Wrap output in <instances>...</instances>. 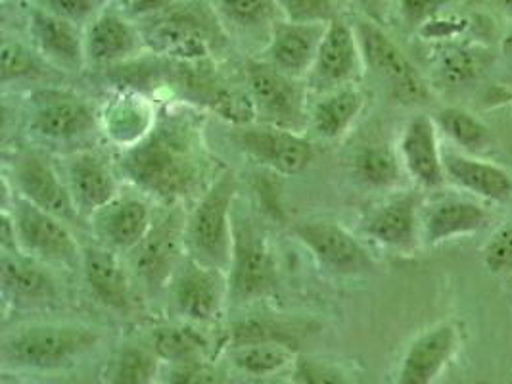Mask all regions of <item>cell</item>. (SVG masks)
I'll use <instances>...</instances> for the list:
<instances>
[{
    "instance_id": "19",
    "label": "cell",
    "mask_w": 512,
    "mask_h": 384,
    "mask_svg": "<svg viewBox=\"0 0 512 384\" xmlns=\"http://www.w3.org/2000/svg\"><path fill=\"white\" fill-rule=\"evenodd\" d=\"M146 47L139 25L116 10H102L85 29L87 62L96 66H121L140 58Z\"/></svg>"
},
{
    "instance_id": "46",
    "label": "cell",
    "mask_w": 512,
    "mask_h": 384,
    "mask_svg": "<svg viewBox=\"0 0 512 384\" xmlns=\"http://www.w3.org/2000/svg\"><path fill=\"white\" fill-rule=\"evenodd\" d=\"M351 2L357 4L376 24H380L384 20L388 0H351Z\"/></svg>"
},
{
    "instance_id": "51",
    "label": "cell",
    "mask_w": 512,
    "mask_h": 384,
    "mask_svg": "<svg viewBox=\"0 0 512 384\" xmlns=\"http://www.w3.org/2000/svg\"><path fill=\"white\" fill-rule=\"evenodd\" d=\"M296 384H298V383H296Z\"/></svg>"
},
{
    "instance_id": "50",
    "label": "cell",
    "mask_w": 512,
    "mask_h": 384,
    "mask_svg": "<svg viewBox=\"0 0 512 384\" xmlns=\"http://www.w3.org/2000/svg\"><path fill=\"white\" fill-rule=\"evenodd\" d=\"M4 2H8V0H4Z\"/></svg>"
},
{
    "instance_id": "12",
    "label": "cell",
    "mask_w": 512,
    "mask_h": 384,
    "mask_svg": "<svg viewBox=\"0 0 512 384\" xmlns=\"http://www.w3.org/2000/svg\"><path fill=\"white\" fill-rule=\"evenodd\" d=\"M100 127L93 104L64 89H41L29 96V129L43 141L73 143Z\"/></svg>"
},
{
    "instance_id": "10",
    "label": "cell",
    "mask_w": 512,
    "mask_h": 384,
    "mask_svg": "<svg viewBox=\"0 0 512 384\" xmlns=\"http://www.w3.org/2000/svg\"><path fill=\"white\" fill-rule=\"evenodd\" d=\"M292 233L311 252L315 262L332 275L363 277L376 269L365 244L332 219L315 217L296 221Z\"/></svg>"
},
{
    "instance_id": "36",
    "label": "cell",
    "mask_w": 512,
    "mask_h": 384,
    "mask_svg": "<svg viewBox=\"0 0 512 384\" xmlns=\"http://www.w3.org/2000/svg\"><path fill=\"white\" fill-rule=\"evenodd\" d=\"M160 369V356L139 346L125 348L116 361L112 384H152Z\"/></svg>"
},
{
    "instance_id": "35",
    "label": "cell",
    "mask_w": 512,
    "mask_h": 384,
    "mask_svg": "<svg viewBox=\"0 0 512 384\" xmlns=\"http://www.w3.org/2000/svg\"><path fill=\"white\" fill-rule=\"evenodd\" d=\"M261 342H279L286 346H296L298 331L292 323H284L269 317H250L238 321L231 331L233 348L261 344Z\"/></svg>"
},
{
    "instance_id": "42",
    "label": "cell",
    "mask_w": 512,
    "mask_h": 384,
    "mask_svg": "<svg viewBox=\"0 0 512 384\" xmlns=\"http://www.w3.org/2000/svg\"><path fill=\"white\" fill-rule=\"evenodd\" d=\"M41 8L71 24H91L106 0H39Z\"/></svg>"
},
{
    "instance_id": "48",
    "label": "cell",
    "mask_w": 512,
    "mask_h": 384,
    "mask_svg": "<svg viewBox=\"0 0 512 384\" xmlns=\"http://www.w3.org/2000/svg\"><path fill=\"white\" fill-rule=\"evenodd\" d=\"M505 10H509V12H512V0H497Z\"/></svg>"
},
{
    "instance_id": "2",
    "label": "cell",
    "mask_w": 512,
    "mask_h": 384,
    "mask_svg": "<svg viewBox=\"0 0 512 384\" xmlns=\"http://www.w3.org/2000/svg\"><path fill=\"white\" fill-rule=\"evenodd\" d=\"M236 194V173L223 169L196 200L185 227L188 256L225 273L233 260Z\"/></svg>"
},
{
    "instance_id": "21",
    "label": "cell",
    "mask_w": 512,
    "mask_h": 384,
    "mask_svg": "<svg viewBox=\"0 0 512 384\" xmlns=\"http://www.w3.org/2000/svg\"><path fill=\"white\" fill-rule=\"evenodd\" d=\"M326 25L275 22L271 25L265 62L288 77L305 81L323 43Z\"/></svg>"
},
{
    "instance_id": "1",
    "label": "cell",
    "mask_w": 512,
    "mask_h": 384,
    "mask_svg": "<svg viewBox=\"0 0 512 384\" xmlns=\"http://www.w3.org/2000/svg\"><path fill=\"white\" fill-rule=\"evenodd\" d=\"M117 171L150 200L179 206L211 183H206L210 158L202 129L185 112H160L144 139L121 150Z\"/></svg>"
},
{
    "instance_id": "4",
    "label": "cell",
    "mask_w": 512,
    "mask_h": 384,
    "mask_svg": "<svg viewBox=\"0 0 512 384\" xmlns=\"http://www.w3.org/2000/svg\"><path fill=\"white\" fill-rule=\"evenodd\" d=\"M2 187V210H8L14 219L20 254L45 265L81 269L83 248L73 237L70 225L22 198L6 177Z\"/></svg>"
},
{
    "instance_id": "31",
    "label": "cell",
    "mask_w": 512,
    "mask_h": 384,
    "mask_svg": "<svg viewBox=\"0 0 512 384\" xmlns=\"http://www.w3.org/2000/svg\"><path fill=\"white\" fill-rule=\"evenodd\" d=\"M154 352L160 360L171 361L175 365L200 361L206 358L208 340L192 325H167L156 329L152 335Z\"/></svg>"
},
{
    "instance_id": "14",
    "label": "cell",
    "mask_w": 512,
    "mask_h": 384,
    "mask_svg": "<svg viewBox=\"0 0 512 384\" xmlns=\"http://www.w3.org/2000/svg\"><path fill=\"white\" fill-rule=\"evenodd\" d=\"M363 70L365 64L355 27L344 18L336 16L326 25L325 37L313 62V68L305 77V87L307 91L323 95L357 83Z\"/></svg>"
},
{
    "instance_id": "24",
    "label": "cell",
    "mask_w": 512,
    "mask_h": 384,
    "mask_svg": "<svg viewBox=\"0 0 512 384\" xmlns=\"http://www.w3.org/2000/svg\"><path fill=\"white\" fill-rule=\"evenodd\" d=\"M457 344L459 335L451 323L436 325L417 336L401 360L396 384L436 383L443 367L453 358Z\"/></svg>"
},
{
    "instance_id": "41",
    "label": "cell",
    "mask_w": 512,
    "mask_h": 384,
    "mask_svg": "<svg viewBox=\"0 0 512 384\" xmlns=\"http://www.w3.org/2000/svg\"><path fill=\"white\" fill-rule=\"evenodd\" d=\"M484 265L493 275L512 273V221L493 233L484 248Z\"/></svg>"
},
{
    "instance_id": "49",
    "label": "cell",
    "mask_w": 512,
    "mask_h": 384,
    "mask_svg": "<svg viewBox=\"0 0 512 384\" xmlns=\"http://www.w3.org/2000/svg\"><path fill=\"white\" fill-rule=\"evenodd\" d=\"M106 2H121V0H106ZM129 2V0H127Z\"/></svg>"
},
{
    "instance_id": "44",
    "label": "cell",
    "mask_w": 512,
    "mask_h": 384,
    "mask_svg": "<svg viewBox=\"0 0 512 384\" xmlns=\"http://www.w3.org/2000/svg\"><path fill=\"white\" fill-rule=\"evenodd\" d=\"M449 0H399L401 18L411 29L430 24Z\"/></svg>"
},
{
    "instance_id": "38",
    "label": "cell",
    "mask_w": 512,
    "mask_h": 384,
    "mask_svg": "<svg viewBox=\"0 0 512 384\" xmlns=\"http://www.w3.org/2000/svg\"><path fill=\"white\" fill-rule=\"evenodd\" d=\"M484 70V56L466 50V48H457L445 54L440 66V75L443 81L451 87H465L474 83L480 73Z\"/></svg>"
},
{
    "instance_id": "8",
    "label": "cell",
    "mask_w": 512,
    "mask_h": 384,
    "mask_svg": "<svg viewBox=\"0 0 512 384\" xmlns=\"http://www.w3.org/2000/svg\"><path fill=\"white\" fill-rule=\"evenodd\" d=\"M229 275V300L250 304L269 298L279 285L273 248L263 231L246 217L234 216L233 260Z\"/></svg>"
},
{
    "instance_id": "22",
    "label": "cell",
    "mask_w": 512,
    "mask_h": 384,
    "mask_svg": "<svg viewBox=\"0 0 512 384\" xmlns=\"http://www.w3.org/2000/svg\"><path fill=\"white\" fill-rule=\"evenodd\" d=\"M81 271L94 298L110 310L127 312L133 306V281L119 252L104 244L83 248Z\"/></svg>"
},
{
    "instance_id": "27",
    "label": "cell",
    "mask_w": 512,
    "mask_h": 384,
    "mask_svg": "<svg viewBox=\"0 0 512 384\" xmlns=\"http://www.w3.org/2000/svg\"><path fill=\"white\" fill-rule=\"evenodd\" d=\"M365 110V93L357 83L323 93L309 110V129L325 141L348 135Z\"/></svg>"
},
{
    "instance_id": "47",
    "label": "cell",
    "mask_w": 512,
    "mask_h": 384,
    "mask_svg": "<svg viewBox=\"0 0 512 384\" xmlns=\"http://www.w3.org/2000/svg\"><path fill=\"white\" fill-rule=\"evenodd\" d=\"M503 52L512 58V29L509 31V35L503 39Z\"/></svg>"
},
{
    "instance_id": "11",
    "label": "cell",
    "mask_w": 512,
    "mask_h": 384,
    "mask_svg": "<svg viewBox=\"0 0 512 384\" xmlns=\"http://www.w3.org/2000/svg\"><path fill=\"white\" fill-rule=\"evenodd\" d=\"M229 139L259 166L288 177L300 175L315 160L313 143L303 133L282 127L257 121L233 125Z\"/></svg>"
},
{
    "instance_id": "23",
    "label": "cell",
    "mask_w": 512,
    "mask_h": 384,
    "mask_svg": "<svg viewBox=\"0 0 512 384\" xmlns=\"http://www.w3.org/2000/svg\"><path fill=\"white\" fill-rule=\"evenodd\" d=\"M29 31L35 50L47 60L66 72H81L87 64L85 33L81 25L71 24L43 8H37L29 18Z\"/></svg>"
},
{
    "instance_id": "13",
    "label": "cell",
    "mask_w": 512,
    "mask_h": 384,
    "mask_svg": "<svg viewBox=\"0 0 512 384\" xmlns=\"http://www.w3.org/2000/svg\"><path fill=\"white\" fill-rule=\"evenodd\" d=\"M12 187L22 198L45 210L52 216L60 217L68 225H79L75 202L71 198L66 177L54 166V162L41 150H24L14 158L10 169Z\"/></svg>"
},
{
    "instance_id": "39",
    "label": "cell",
    "mask_w": 512,
    "mask_h": 384,
    "mask_svg": "<svg viewBox=\"0 0 512 384\" xmlns=\"http://www.w3.org/2000/svg\"><path fill=\"white\" fill-rule=\"evenodd\" d=\"M286 22L294 24H328L336 14V0H277Z\"/></svg>"
},
{
    "instance_id": "28",
    "label": "cell",
    "mask_w": 512,
    "mask_h": 384,
    "mask_svg": "<svg viewBox=\"0 0 512 384\" xmlns=\"http://www.w3.org/2000/svg\"><path fill=\"white\" fill-rule=\"evenodd\" d=\"M445 177L461 189L493 202H507L512 196V177L499 166L472 156L443 152Z\"/></svg>"
},
{
    "instance_id": "43",
    "label": "cell",
    "mask_w": 512,
    "mask_h": 384,
    "mask_svg": "<svg viewBox=\"0 0 512 384\" xmlns=\"http://www.w3.org/2000/svg\"><path fill=\"white\" fill-rule=\"evenodd\" d=\"M171 384H225V375L204 360L175 365Z\"/></svg>"
},
{
    "instance_id": "6",
    "label": "cell",
    "mask_w": 512,
    "mask_h": 384,
    "mask_svg": "<svg viewBox=\"0 0 512 384\" xmlns=\"http://www.w3.org/2000/svg\"><path fill=\"white\" fill-rule=\"evenodd\" d=\"M246 93L252 102L254 121L303 133L309 127L307 87L265 60L246 62Z\"/></svg>"
},
{
    "instance_id": "9",
    "label": "cell",
    "mask_w": 512,
    "mask_h": 384,
    "mask_svg": "<svg viewBox=\"0 0 512 384\" xmlns=\"http://www.w3.org/2000/svg\"><path fill=\"white\" fill-rule=\"evenodd\" d=\"M185 227L187 216L179 206H163V212H156L148 235L129 254L135 277L150 292L169 287L175 271L187 258Z\"/></svg>"
},
{
    "instance_id": "26",
    "label": "cell",
    "mask_w": 512,
    "mask_h": 384,
    "mask_svg": "<svg viewBox=\"0 0 512 384\" xmlns=\"http://www.w3.org/2000/svg\"><path fill=\"white\" fill-rule=\"evenodd\" d=\"M489 214L478 202L465 198H443L422 216V240L430 246L472 235L488 225Z\"/></svg>"
},
{
    "instance_id": "7",
    "label": "cell",
    "mask_w": 512,
    "mask_h": 384,
    "mask_svg": "<svg viewBox=\"0 0 512 384\" xmlns=\"http://www.w3.org/2000/svg\"><path fill=\"white\" fill-rule=\"evenodd\" d=\"M353 27L359 39L365 70H369L374 79L386 87L388 95L405 106L426 104L430 100L428 85L390 35H386L373 20H361Z\"/></svg>"
},
{
    "instance_id": "18",
    "label": "cell",
    "mask_w": 512,
    "mask_h": 384,
    "mask_svg": "<svg viewBox=\"0 0 512 384\" xmlns=\"http://www.w3.org/2000/svg\"><path fill=\"white\" fill-rule=\"evenodd\" d=\"M363 233L384 248L413 252L422 239L419 196L401 192L388 198L365 219Z\"/></svg>"
},
{
    "instance_id": "29",
    "label": "cell",
    "mask_w": 512,
    "mask_h": 384,
    "mask_svg": "<svg viewBox=\"0 0 512 384\" xmlns=\"http://www.w3.org/2000/svg\"><path fill=\"white\" fill-rule=\"evenodd\" d=\"M2 292L6 300L35 304L58 296V288L45 264L25 254H2L0 262Z\"/></svg>"
},
{
    "instance_id": "32",
    "label": "cell",
    "mask_w": 512,
    "mask_h": 384,
    "mask_svg": "<svg viewBox=\"0 0 512 384\" xmlns=\"http://www.w3.org/2000/svg\"><path fill=\"white\" fill-rule=\"evenodd\" d=\"M434 121L438 125V131H442L451 143L457 144L468 154H480L493 143V135L488 125L463 108H442L434 116Z\"/></svg>"
},
{
    "instance_id": "15",
    "label": "cell",
    "mask_w": 512,
    "mask_h": 384,
    "mask_svg": "<svg viewBox=\"0 0 512 384\" xmlns=\"http://www.w3.org/2000/svg\"><path fill=\"white\" fill-rule=\"evenodd\" d=\"M167 288L175 310L185 319L192 323H210L221 315L229 300V275L221 269L200 264L187 254Z\"/></svg>"
},
{
    "instance_id": "16",
    "label": "cell",
    "mask_w": 512,
    "mask_h": 384,
    "mask_svg": "<svg viewBox=\"0 0 512 384\" xmlns=\"http://www.w3.org/2000/svg\"><path fill=\"white\" fill-rule=\"evenodd\" d=\"M154 217L156 210L148 196L119 192L89 221L100 244L119 254H131L148 235Z\"/></svg>"
},
{
    "instance_id": "20",
    "label": "cell",
    "mask_w": 512,
    "mask_h": 384,
    "mask_svg": "<svg viewBox=\"0 0 512 384\" xmlns=\"http://www.w3.org/2000/svg\"><path fill=\"white\" fill-rule=\"evenodd\" d=\"M397 154L405 173L422 189H440L445 183L443 152L434 118L419 114L407 121Z\"/></svg>"
},
{
    "instance_id": "40",
    "label": "cell",
    "mask_w": 512,
    "mask_h": 384,
    "mask_svg": "<svg viewBox=\"0 0 512 384\" xmlns=\"http://www.w3.org/2000/svg\"><path fill=\"white\" fill-rule=\"evenodd\" d=\"M294 381L298 384H351L338 365L319 358H296Z\"/></svg>"
},
{
    "instance_id": "25",
    "label": "cell",
    "mask_w": 512,
    "mask_h": 384,
    "mask_svg": "<svg viewBox=\"0 0 512 384\" xmlns=\"http://www.w3.org/2000/svg\"><path fill=\"white\" fill-rule=\"evenodd\" d=\"M156 108L152 102L137 89H121L106 102L100 116V125L104 133L121 150L139 143L144 139L158 120Z\"/></svg>"
},
{
    "instance_id": "34",
    "label": "cell",
    "mask_w": 512,
    "mask_h": 384,
    "mask_svg": "<svg viewBox=\"0 0 512 384\" xmlns=\"http://www.w3.org/2000/svg\"><path fill=\"white\" fill-rule=\"evenodd\" d=\"M47 60L33 48L20 41L4 39L0 48V81L2 85L18 83L24 79H37L47 70Z\"/></svg>"
},
{
    "instance_id": "17",
    "label": "cell",
    "mask_w": 512,
    "mask_h": 384,
    "mask_svg": "<svg viewBox=\"0 0 512 384\" xmlns=\"http://www.w3.org/2000/svg\"><path fill=\"white\" fill-rule=\"evenodd\" d=\"M64 175L75 208L83 219H91L121 192L116 171L104 156L93 150H79L68 156Z\"/></svg>"
},
{
    "instance_id": "45",
    "label": "cell",
    "mask_w": 512,
    "mask_h": 384,
    "mask_svg": "<svg viewBox=\"0 0 512 384\" xmlns=\"http://www.w3.org/2000/svg\"><path fill=\"white\" fill-rule=\"evenodd\" d=\"M185 0H129V14L135 18H152Z\"/></svg>"
},
{
    "instance_id": "33",
    "label": "cell",
    "mask_w": 512,
    "mask_h": 384,
    "mask_svg": "<svg viewBox=\"0 0 512 384\" xmlns=\"http://www.w3.org/2000/svg\"><path fill=\"white\" fill-rule=\"evenodd\" d=\"M233 363L242 373L265 377L273 375L280 369L288 367L296 361L294 348L279 344V342H261V344H248L233 348Z\"/></svg>"
},
{
    "instance_id": "37",
    "label": "cell",
    "mask_w": 512,
    "mask_h": 384,
    "mask_svg": "<svg viewBox=\"0 0 512 384\" xmlns=\"http://www.w3.org/2000/svg\"><path fill=\"white\" fill-rule=\"evenodd\" d=\"M277 0H219V14L234 27L252 31L261 25H275Z\"/></svg>"
},
{
    "instance_id": "3",
    "label": "cell",
    "mask_w": 512,
    "mask_h": 384,
    "mask_svg": "<svg viewBox=\"0 0 512 384\" xmlns=\"http://www.w3.org/2000/svg\"><path fill=\"white\" fill-rule=\"evenodd\" d=\"M146 47L169 60H210L223 39L215 14L200 0H185L158 16L146 18L140 27Z\"/></svg>"
},
{
    "instance_id": "30",
    "label": "cell",
    "mask_w": 512,
    "mask_h": 384,
    "mask_svg": "<svg viewBox=\"0 0 512 384\" xmlns=\"http://www.w3.org/2000/svg\"><path fill=\"white\" fill-rule=\"evenodd\" d=\"M353 175L355 179L376 191L394 189L401 183L403 177V164L399 154L384 144H371L363 146L355 152L353 160Z\"/></svg>"
},
{
    "instance_id": "5",
    "label": "cell",
    "mask_w": 512,
    "mask_h": 384,
    "mask_svg": "<svg viewBox=\"0 0 512 384\" xmlns=\"http://www.w3.org/2000/svg\"><path fill=\"white\" fill-rule=\"evenodd\" d=\"M98 340V333L89 327L31 325L4 340L2 358L14 367L56 369L91 352Z\"/></svg>"
}]
</instances>
